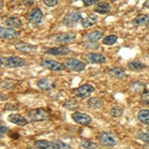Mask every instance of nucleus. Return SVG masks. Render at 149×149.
I'll return each instance as SVG.
<instances>
[{
	"label": "nucleus",
	"mask_w": 149,
	"mask_h": 149,
	"mask_svg": "<svg viewBox=\"0 0 149 149\" xmlns=\"http://www.w3.org/2000/svg\"><path fill=\"white\" fill-rule=\"evenodd\" d=\"M109 74L112 78L115 79H118V80H122V79H125L126 78V73L123 69L119 68V67H112L109 70Z\"/></svg>",
	"instance_id": "obj_17"
},
{
	"label": "nucleus",
	"mask_w": 149,
	"mask_h": 149,
	"mask_svg": "<svg viewBox=\"0 0 149 149\" xmlns=\"http://www.w3.org/2000/svg\"><path fill=\"white\" fill-rule=\"evenodd\" d=\"M80 146L83 148H97V144H95V142H93V141H91V140L81 141Z\"/></svg>",
	"instance_id": "obj_31"
},
{
	"label": "nucleus",
	"mask_w": 149,
	"mask_h": 149,
	"mask_svg": "<svg viewBox=\"0 0 149 149\" xmlns=\"http://www.w3.org/2000/svg\"><path fill=\"white\" fill-rule=\"evenodd\" d=\"M7 131H8V128L3 123H1V125H0V136H1V138H3L6 135Z\"/></svg>",
	"instance_id": "obj_36"
},
{
	"label": "nucleus",
	"mask_w": 149,
	"mask_h": 149,
	"mask_svg": "<svg viewBox=\"0 0 149 149\" xmlns=\"http://www.w3.org/2000/svg\"><path fill=\"white\" fill-rule=\"evenodd\" d=\"M81 19H83V17H81V12L73 11L65 15V17L63 18V23L68 27H73V26L77 25L80 21H81Z\"/></svg>",
	"instance_id": "obj_5"
},
{
	"label": "nucleus",
	"mask_w": 149,
	"mask_h": 149,
	"mask_svg": "<svg viewBox=\"0 0 149 149\" xmlns=\"http://www.w3.org/2000/svg\"><path fill=\"white\" fill-rule=\"evenodd\" d=\"M10 1H16V0H10Z\"/></svg>",
	"instance_id": "obj_43"
},
{
	"label": "nucleus",
	"mask_w": 149,
	"mask_h": 149,
	"mask_svg": "<svg viewBox=\"0 0 149 149\" xmlns=\"http://www.w3.org/2000/svg\"><path fill=\"white\" fill-rule=\"evenodd\" d=\"M81 26H83L84 28L92 27V26H93L97 22V17L95 14H91V15L86 16V18L81 19Z\"/></svg>",
	"instance_id": "obj_22"
},
{
	"label": "nucleus",
	"mask_w": 149,
	"mask_h": 149,
	"mask_svg": "<svg viewBox=\"0 0 149 149\" xmlns=\"http://www.w3.org/2000/svg\"><path fill=\"white\" fill-rule=\"evenodd\" d=\"M111 1H115V0H111Z\"/></svg>",
	"instance_id": "obj_44"
},
{
	"label": "nucleus",
	"mask_w": 149,
	"mask_h": 149,
	"mask_svg": "<svg viewBox=\"0 0 149 149\" xmlns=\"http://www.w3.org/2000/svg\"><path fill=\"white\" fill-rule=\"evenodd\" d=\"M83 59L86 63H91V64L102 65L107 62V58L103 56L102 54H100V53H88V54L84 55Z\"/></svg>",
	"instance_id": "obj_6"
},
{
	"label": "nucleus",
	"mask_w": 149,
	"mask_h": 149,
	"mask_svg": "<svg viewBox=\"0 0 149 149\" xmlns=\"http://www.w3.org/2000/svg\"><path fill=\"white\" fill-rule=\"evenodd\" d=\"M22 3L25 6H32L34 5L35 0H22Z\"/></svg>",
	"instance_id": "obj_38"
},
{
	"label": "nucleus",
	"mask_w": 149,
	"mask_h": 149,
	"mask_svg": "<svg viewBox=\"0 0 149 149\" xmlns=\"http://www.w3.org/2000/svg\"><path fill=\"white\" fill-rule=\"evenodd\" d=\"M26 65L25 60L22 59V58H19L16 56H12V57H8L6 58V63H5V67L7 68H19V67H23Z\"/></svg>",
	"instance_id": "obj_13"
},
{
	"label": "nucleus",
	"mask_w": 149,
	"mask_h": 149,
	"mask_svg": "<svg viewBox=\"0 0 149 149\" xmlns=\"http://www.w3.org/2000/svg\"><path fill=\"white\" fill-rule=\"evenodd\" d=\"M3 8V0H1V9Z\"/></svg>",
	"instance_id": "obj_41"
},
{
	"label": "nucleus",
	"mask_w": 149,
	"mask_h": 149,
	"mask_svg": "<svg viewBox=\"0 0 149 149\" xmlns=\"http://www.w3.org/2000/svg\"><path fill=\"white\" fill-rule=\"evenodd\" d=\"M0 60H1V67L5 66V63H6V58H5V57H1V58H0Z\"/></svg>",
	"instance_id": "obj_39"
},
{
	"label": "nucleus",
	"mask_w": 149,
	"mask_h": 149,
	"mask_svg": "<svg viewBox=\"0 0 149 149\" xmlns=\"http://www.w3.org/2000/svg\"><path fill=\"white\" fill-rule=\"evenodd\" d=\"M146 68V65L143 64L140 61H131L127 64V69H129L132 72H138L142 71L143 69Z\"/></svg>",
	"instance_id": "obj_24"
},
{
	"label": "nucleus",
	"mask_w": 149,
	"mask_h": 149,
	"mask_svg": "<svg viewBox=\"0 0 149 149\" xmlns=\"http://www.w3.org/2000/svg\"><path fill=\"white\" fill-rule=\"evenodd\" d=\"M72 51L66 46H61V47H55L51 48V49L47 50L45 54L48 55H53V56H67V55L71 54Z\"/></svg>",
	"instance_id": "obj_14"
},
{
	"label": "nucleus",
	"mask_w": 149,
	"mask_h": 149,
	"mask_svg": "<svg viewBox=\"0 0 149 149\" xmlns=\"http://www.w3.org/2000/svg\"><path fill=\"white\" fill-rule=\"evenodd\" d=\"M43 2L48 7H55L58 4L59 0H43Z\"/></svg>",
	"instance_id": "obj_35"
},
{
	"label": "nucleus",
	"mask_w": 149,
	"mask_h": 149,
	"mask_svg": "<svg viewBox=\"0 0 149 149\" xmlns=\"http://www.w3.org/2000/svg\"><path fill=\"white\" fill-rule=\"evenodd\" d=\"M103 37V33L100 31H93L88 34H86L83 37L84 42H97Z\"/></svg>",
	"instance_id": "obj_19"
},
{
	"label": "nucleus",
	"mask_w": 149,
	"mask_h": 149,
	"mask_svg": "<svg viewBox=\"0 0 149 149\" xmlns=\"http://www.w3.org/2000/svg\"><path fill=\"white\" fill-rule=\"evenodd\" d=\"M15 86V83L10 80H6L4 81H1V88L4 90H12Z\"/></svg>",
	"instance_id": "obj_32"
},
{
	"label": "nucleus",
	"mask_w": 149,
	"mask_h": 149,
	"mask_svg": "<svg viewBox=\"0 0 149 149\" xmlns=\"http://www.w3.org/2000/svg\"><path fill=\"white\" fill-rule=\"evenodd\" d=\"M98 142L103 146H114L118 142V138L110 131H103L98 135Z\"/></svg>",
	"instance_id": "obj_3"
},
{
	"label": "nucleus",
	"mask_w": 149,
	"mask_h": 149,
	"mask_svg": "<svg viewBox=\"0 0 149 149\" xmlns=\"http://www.w3.org/2000/svg\"><path fill=\"white\" fill-rule=\"evenodd\" d=\"M78 104H79L78 102H76L73 98H70V100H66V102L64 103V107L68 109H76V107Z\"/></svg>",
	"instance_id": "obj_30"
},
{
	"label": "nucleus",
	"mask_w": 149,
	"mask_h": 149,
	"mask_svg": "<svg viewBox=\"0 0 149 149\" xmlns=\"http://www.w3.org/2000/svg\"><path fill=\"white\" fill-rule=\"evenodd\" d=\"M77 40V34L72 32L62 33L59 34L56 37V42L60 44H69V43H73Z\"/></svg>",
	"instance_id": "obj_12"
},
{
	"label": "nucleus",
	"mask_w": 149,
	"mask_h": 149,
	"mask_svg": "<svg viewBox=\"0 0 149 149\" xmlns=\"http://www.w3.org/2000/svg\"><path fill=\"white\" fill-rule=\"evenodd\" d=\"M19 36V33L15 29L10 27H1L0 28V37L1 39H13L17 38Z\"/></svg>",
	"instance_id": "obj_15"
},
{
	"label": "nucleus",
	"mask_w": 149,
	"mask_h": 149,
	"mask_svg": "<svg viewBox=\"0 0 149 149\" xmlns=\"http://www.w3.org/2000/svg\"><path fill=\"white\" fill-rule=\"evenodd\" d=\"M98 1H100V0H83L84 5L86 6V7L92 6V5H95V4H97Z\"/></svg>",
	"instance_id": "obj_37"
},
{
	"label": "nucleus",
	"mask_w": 149,
	"mask_h": 149,
	"mask_svg": "<svg viewBox=\"0 0 149 149\" xmlns=\"http://www.w3.org/2000/svg\"><path fill=\"white\" fill-rule=\"evenodd\" d=\"M144 7L149 9V0H146V1L144 2Z\"/></svg>",
	"instance_id": "obj_40"
},
{
	"label": "nucleus",
	"mask_w": 149,
	"mask_h": 149,
	"mask_svg": "<svg viewBox=\"0 0 149 149\" xmlns=\"http://www.w3.org/2000/svg\"><path fill=\"white\" fill-rule=\"evenodd\" d=\"M36 148H46V149H59V148H71L68 144L62 141H49V140H36L34 142Z\"/></svg>",
	"instance_id": "obj_2"
},
{
	"label": "nucleus",
	"mask_w": 149,
	"mask_h": 149,
	"mask_svg": "<svg viewBox=\"0 0 149 149\" xmlns=\"http://www.w3.org/2000/svg\"><path fill=\"white\" fill-rule=\"evenodd\" d=\"M117 39H118V37L116 35H109L102 39V44L105 45V46H111V45L116 43Z\"/></svg>",
	"instance_id": "obj_29"
},
{
	"label": "nucleus",
	"mask_w": 149,
	"mask_h": 149,
	"mask_svg": "<svg viewBox=\"0 0 149 149\" xmlns=\"http://www.w3.org/2000/svg\"><path fill=\"white\" fill-rule=\"evenodd\" d=\"M15 49L19 51L20 53H23V54H32L34 53L36 50H37V47L34 46L32 44H29V43H25V42H18L14 45Z\"/></svg>",
	"instance_id": "obj_11"
},
{
	"label": "nucleus",
	"mask_w": 149,
	"mask_h": 149,
	"mask_svg": "<svg viewBox=\"0 0 149 149\" xmlns=\"http://www.w3.org/2000/svg\"><path fill=\"white\" fill-rule=\"evenodd\" d=\"M88 107H91L93 109H98L103 105V102L100 97H91L88 100Z\"/></svg>",
	"instance_id": "obj_25"
},
{
	"label": "nucleus",
	"mask_w": 149,
	"mask_h": 149,
	"mask_svg": "<svg viewBox=\"0 0 149 149\" xmlns=\"http://www.w3.org/2000/svg\"><path fill=\"white\" fill-rule=\"evenodd\" d=\"M49 116L48 112L43 109H36L29 112V118L32 121H44Z\"/></svg>",
	"instance_id": "obj_9"
},
{
	"label": "nucleus",
	"mask_w": 149,
	"mask_h": 149,
	"mask_svg": "<svg viewBox=\"0 0 149 149\" xmlns=\"http://www.w3.org/2000/svg\"><path fill=\"white\" fill-rule=\"evenodd\" d=\"M124 112V109L122 107H119V105H114L110 109V111H109V114L110 116L112 117H120Z\"/></svg>",
	"instance_id": "obj_28"
},
{
	"label": "nucleus",
	"mask_w": 149,
	"mask_h": 149,
	"mask_svg": "<svg viewBox=\"0 0 149 149\" xmlns=\"http://www.w3.org/2000/svg\"><path fill=\"white\" fill-rule=\"evenodd\" d=\"M95 11L100 14H107L110 11V4L107 2L102 1L97 2V5L95 6Z\"/></svg>",
	"instance_id": "obj_23"
},
{
	"label": "nucleus",
	"mask_w": 149,
	"mask_h": 149,
	"mask_svg": "<svg viewBox=\"0 0 149 149\" xmlns=\"http://www.w3.org/2000/svg\"><path fill=\"white\" fill-rule=\"evenodd\" d=\"M137 117L140 122H142L144 124H148L149 123V109H141L140 111L138 112Z\"/></svg>",
	"instance_id": "obj_27"
},
{
	"label": "nucleus",
	"mask_w": 149,
	"mask_h": 149,
	"mask_svg": "<svg viewBox=\"0 0 149 149\" xmlns=\"http://www.w3.org/2000/svg\"><path fill=\"white\" fill-rule=\"evenodd\" d=\"M140 102L144 105H149V91H144L141 95Z\"/></svg>",
	"instance_id": "obj_33"
},
{
	"label": "nucleus",
	"mask_w": 149,
	"mask_h": 149,
	"mask_svg": "<svg viewBox=\"0 0 149 149\" xmlns=\"http://www.w3.org/2000/svg\"><path fill=\"white\" fill-rule=\"evenodd\" d=\"M2 20H3L4 24H5V26H7V27L17 29L22 26V22H21L20 19L17 17H7L5 19L2 18Z\"/></svg>",
	"instance_id": "obj_20"
},
{
	"label": "nucleus",
	"mask_w": 149,
	"mask_h": 149,
	"mask_svg": "<svg viewBox=\"0 0 149 149\" xmlns=\"http://www.w3.org/2000/svg\"><path fill=\"white\" fill-rule=\"evenodd\" d=\"M72 118L73 120L78 124L81 125H88V124L92 123V117L88 114L84 113V112L76 111L72 114Z\"/></svg>",
	"instance_id": "obj_8"
},
{
	"label": "nucleus",
	"mask_w": 149,
	"mask_h": 149,
	"mask_svg": "<svg viewBox=\"0 0 149 149\" xmlns=\"http://www.w3.org/2000/svg\"><path fill=\"white\" fill-rule=\"evenodd\" d=\"M37 86L42 91H50L53 88L52 83L48 79H41L37 81Z\"/></svg>",
	"instance_id": "obj_26"
},
{
	"label": "nucleus",
	"mask_w": 149,
	"mask_h": 149,
	"mask_svg": "<svg viewBox=\"0 0 149 149\" xmlns=\"http://www.w3.org/2000/svg\"><path fill=\"white\" fill-rule=\"evenodd\" d=\"M43 12L39 7H35L28 14V21L32 24H39L43 19Z\"/></svg>",
	"instance_id": "obj_10"
},
{
	"label": "nucleus",
	"mask_w": 149,
	"mask_h": 149,
	"mask_svg": "<svg viewBox=\"0 0 149 149\" xmlns=\"http://www.w3.org/2000/svg\"><path fill=\"white\" fill-rule=\"evenodd\" d=\"M40 66L43 67L44 69L50 70V71H54V72H60V71H63L65 69L63 66V63H59V62L54 61V60H48V59L41 60Z\"/></svg>",
	"instance_id": "obj_7"
},
{
	"label": "nucleus",
	"mask_w": 149,
	"mask_h": 149,
	"mask_svg": "<svg viewBox=\"0 0 149 149\" xmlns=\"http://www.w3.org/2000/svg\"><path fill=\"white\" fill-rule=\"evenodd\" d=\"M8 121L16 124V125H20V126H25L29 122L28 119L21 114H10L8 116Z\"/></svg>",
	"instance_id": "obj_16"
},
{
	"label": "nucleus",
	"mask_w": 149,
	"mask_h": 149,
	"mask_svg": "<svg viewBox=\"0 0 149 149\" xmlns=\"http://www.w3.org/2000/svg\"><path fill=\"white\" fill-rule=\"evenodd\" d=\"M76 1H78V0H76Z\"/></svg>",
	"instance_id": "obj_45"
},
{
	"label": "nucleus",
	"mask_w": 149,
	"mask_h": 149,
	"mask_svg": "<svg viewBox=\"0 0 149 149\" xmlns=\"http://www.w3.org/2000/svg\"><path fill=\"white\" fill-rule=\"evenodd\" d=\"M149 24V14H140L132 20V25L144 26Z\"/></svg>",
	"instance_id": "obj_21"
},
{
	"label": "nucleus",
	"mask_w": 149,
	"mask_h": 149,
	"mask_svg": "<svg viewBox=\"0 0 149 149\" xmlns=\"http://www.w3.org/2000/svg\"><path fill=\"white\" fill-rule=\"evenodd\" d=\"M146 129H147V132H149V123H148V125H147V127H146Z\"/></svg>",
	"instance_id": "obj_42"
},
{
	"label": "nucleus",
	"mask_w": 149,
	"mask_h": 149,
	"mask_svg": "<svg viewBox=\"0 0 149 149\" xmlns=\"http://www.w3.org/2000/svg\"><path fill=\"white\" fill-rule=\"evenodd\" d=\"M138 138L140 140H142L144 143L149 144V132H139L138 133Z\"/></svg>",
	"instance_id": "obj_34"
},
{
	"label": "nucleus",
	"mask_w": 149,
	"mask_h": 149,
	"mask_svg": "<svg viewBox=\"0 0 149 149\" xmlns=\"http://www.w3.org/2000/svg\"><path fill=\"white\" fill-rule=\"evenodd\" d=\"M93 92H95V86L91 85V84H85V85L79 86V88H74L73 91L74 95L77 97H80V98L88 97Z\"/></svg>",
	"instance_id": "obj_4"
},
{
	"label": "nucleus",
	"mask_w": 149,
	"mask_h": 149,
	"mask_svg": "<svg viewBox=\"0 0 149 149\" xmlns=\"http://www.w3.org/2000/svg\"><path fill=\"white\" fill-rule=\"evenodd\" d=\"M128 90H129V92L133 93H143L144 91L146 90V86H145V84L142 83V81H132V83H130Z\"/></svg>",
	"instance_id": "obj_18"
},
{
	"label": "nucleus",
	"mask_w": 149,
	"mask_h": 149,
	"mask_svg": "<svg viewBox=\"0 0 149 149\" xmlns=\"http://www.w3.org/2000/svg\"><path fill=\"white\" fill-rule=\"evenodd\" d=\"M63 66L66 70L70 72H76V73H80L83 72L86 69V63L76 58H68L63 61Z\"/></svg>",
	"instance_id": "obj_1"
}]
</instances>
